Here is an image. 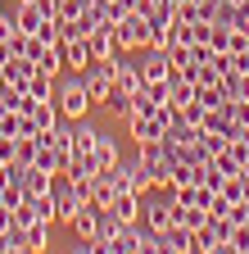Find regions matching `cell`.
<instances>
[{
	"label": "cell",
	"instance_id": "cell-8",
	"mask_svg": "<svg viewBox=\"0 0 249 254\" xmlns=\"http://www.w3.org/2000/svg\"><path fill=\"white\" fill-rule=\"evenodd\" d=\"M109 254H145V227L141 222H122L109 241Z\"/></svg>",
	"mask_w": 249,
	"mask_h": 254
},
{
	"label": "cell",
	"instance_id": "cell-4",
	"mask_svg": "<svg viewBox=\"0 0 249 254\" xmlns=\"http://www.w3.org/2000/svg\"><path fill=\"white\" fill-rule=\"evenodd\" d=\"M109 173H113L118 190H136V195L154 190V186H149V177H145V168H141V154H136V159H118V164H113Z\"/></svg>",
	"mask_w": 249,
	"mask_h": 254
},
{
	"label": "cell",
	"instance_id": "cell-1",
	"mask_svg": "<svg viewBox=\"0 0 249 254\" xmlns=\"http://www.w3.org/2000/svg\"><path fill=\"white\" fill-rule=\"evenodd\" d=\"M113 37H118V50H145L149 46V23L141 9H127L118 23H113Z\"/></svg>",
	"mask_w": 249,
	"mask_h": 254
},
{
	"label": "cell",
	"instance_id": "cell-27",
	"mask_svg": "<svg viewBox=\"0 0 249 254\" xmlns=\"http://www.w3.org/2000/svg\"><path fill=\"white\" fill-rule=\"evenodd\" d=\"M227 109H231V123H236V127L249 123V100H227Z\"/></svg>",
	"mask_w": 249,
	"mask_h": 254
},
{
	"label": "cell",
	"instance_id": "cell-31",
	"mask_svg": "<svg viewBox=\"0 0 249 254\" xmlns=\"http://www.w3.org/2000/svg\"><path fill=\"white\" fill-rule=\"evenodd\" d=\"M168 5H172V9H181V5H186V0H168Z\"/></svg>",
	"mask_w": 249,
	"mask_h": 254
},
{
	"label": "cell",
	"instance_id": "cell-17",
	"mask_svg": "<svg viewBox=\"0 0 249 254\" xmlns=\"http://www.w3.org/2000/svg\"><path fill=\"white\" fill-rule=\"evenodd\" d=\"M96 127H86V118H77L73 123V159H91L96 154Z\"/></svg>",
	"mask_w": 249,
	"mask_h": 254
},
{
	"label": "cell",
	"instance_id": "cell-7",
	"mask_svg": "<svg viewBox=\"0 0 249 254\" xmlns=\"http://www.w3.org/2000/svg\"><path fill=\"white\" fill-rule=\"evenodd\" d=\"M141 227L163 236V232L172 227V200H145V195H141Z\"/></svg>",
	"mask_w": 249,
	"mask_h": 254
},
{
	"label": "cell",
	"instance_id": "cell-25",
	"mask_svg": "<svg viewBox=\"0 0 249 254\" xmlns=\"http://www.w3.org/2000/svg\"><path fill=\"white\" fill-rule=\"evenodd\" d=\"M50 82H54V77L37 68V73H32V82H27V95H32V100H50Z\"/></svg>",
	"mask_w": 249,
	"mask_h": 254
},
{
	"label": "cell",
	"instance_id": "cell-29",
	"mask_svg": "<svg viewBox=\"0 0 249 254\" xmlns=\"http://www.w3.org/2000/svg\"><path fill=\"white\" fill-rule=\"evenodd\" d=\"M9 37H14V18L0 14V41H9Z\"/></svg>",
	"mask_w": 249,
	"mask_h": 254
},
{
	"label": "cell",
	"instance_id": "cell-12",
	"mask_svg": "<svg viewBox=\"0 0 249 254\" xmlns=\"http://www.w3.org/2000/svg\"><path fill=\"white\" fill-rule=\"evenodd\" d=\"M118 136H109V132H100L96 136V154H91V164H96V173H109L113 164H118Z\"/></svg>",
	"mask_w": 249,
	"mask_h": 254
},
{
	"label": "cell",
	"instance_id": "cell-9",
	"mask_svg": "<svg viewBox=\"0 0 249 254\" xmlns=\"http://www.w3.org/2000/svg\"><path fill=\"white\" fill-rule=\"evenodd\" d=\"M0 68H5V82H9L14 91H27V82H32V73H37V64L27 59V55H9Z\"/></svg>",
	"mask_w": 249,
	"mask_h": 254
},
{
	"label": "cell",
	"instance_id": "cell-2",
	"mask_svg": "<svg viewBox=\"0 0 249 254\" xmlns=\"http://www.w3.org/2000/svg\"><path fill=\"white\" fill-rule=\"evenodd\" d=\"M77 77L86 82L91 105H104V100H109V91H113V64H109V59H91Z\"/></svg>",
	"mask_w": 249,
	"mask_h": 254
},
{
	"label": "cell",
	"instance_id": "cell-18",
	"mask_svg": "<svg viewBox=\"0 0 249 254\" xmlns=\"http://www.w3.org/2000/svg\"><path fill=\"white\" fill-rule=\"evenodd\" d=\"M32 123H37V132H50V127L64 123V114H59L54 100H37V105H32Z\"/></svg>",
	"mask_w": 249,
	"mask_h": 254
},
{
	"label": "cell",
	"instance_id": "cell-28",
	"mask_svg": "<svg viewBox=\"0 0 249 254\" xmlns=\"http://www.w3.org/2000/svg\"><path fill=\"white\" fill-rule=\"evenodd\" d=\"M9 227H14V209L0 204V232H9Z\"/></svg>",
	"mask_w": 249,
	"mask_h": 254
},
{
	"label": "cell",
	"instance_id": "cell-15",
	"mask_svg": "<svg viewBox=\"0 0 249 254\" xmlns=\"http://www.w3.org/2000/svg\"><path fill=\"white\" fill-rule=\"evenodd\" d=\"M109 213L118 222H141V195H136V190H118L113 204H109Z\"/></svg>",
	"mask_w": 249,
	"mask_h": 254
},
{
	"label": "cell",
	"instance_id": "cell-22",
	"mask_svg": "<svg viewBox=\"0 0 249 254\" xmlns=\"http://www.w3.org/2000/svg\"><path fill=\"white\" fill-rule=\"evenodd\" d=\"M50 250V222H32L27 227V254H46Z\"/></svg>",
	"mask_w": 249,
	"mask_h": 254
},
{
	"label": "cell",
	"instance_id": "cell-14",
	"mask_svg": "<svg viewBox=\"0 0 249 254\" xmlns=\"http://www.w3.org/2000/svg\"><path fill=\"white\" fill-rule=\"evenodd\" d=\"M163 254H195V241H191V227H181V222H172V227L159 236Z\"/></svg>",
	"mask_w": 249,
	"mask_h": 254
},
{
	"label": "cell",
	"instance_id": "cell-21",
	"mask_svg": "<svg viewBox=\"0 0 249 254\" xmlns=\"http://www.w3.org/2000/svg\"><path fill=\"white\" fill-rule=\"evenodd\" d=\"M0 254H27V227L0 232Z\"/></svg>",
	"mask_w": 249,
	"mask_h": 254
},
{
	"label": "cell",
	"instance_id": "cell-6",
	"mask_svg": "<svg viewBox=\"0 0 249 254\" xmlns=\"http://www.w3.org/2000/svg\"><path fill=\"white\" fill-rule=\"evenodd\" d=\"M168 73H172V55H168V50H159V46H145V59H141V82H145V86H159V82H168Z\"/></svg>",
	"mask_w": 249,
	"mask_h": 254
},
{
	"label": "cell",
	"instance_id": "cell-11",
	"mask_svg": "<svg viewBox=\"0 0 249 254\" xmlns=\"http://www.w3.org/2000/svg\"><path fill=\"white\" fill-rule=\"evenodd\" d=\"M113 195H118V182H113V173H96V182H91V190H86V204L109 209V204H113Z\"/></svg>",
	"mask_w": 249,
	"mask_h": 254
},
{
	"label": "cell",
	"instance_id": "cell-19",
	"mask_svg": "<svg viewBox=\"0 0 249 254\" xmlns=\"http://www.w3.org/2000/svg\"><path fill=\"white\" fill-rule=\"evenodd\" d=\"M191 241H195V254H217V250H222V236H217V227H213V222L195 227V232H191Z\"/></svg>",
	"mask_w": 249,
	"mask_h": 254
},
{
	"label": "cell",
	"instance_id": "cell-20",
	"mask_svg": "<svg viewBox=\"0 0 249 254\" xmlns=\"http://www.w3.org/2000/svg\"><path fill=\"white\" fill-rule=\"evenodd\" d=\"M132 100H136V95H127V91H122V86L113 82V91H109V100H104V109H109L113 118H132Z\"/></svg>",
	"mask_w": 249,
	"mask_h": 254
},
{
	"label": "cell",
	"instance_id": "cell-16",
	"mask_svg": "<svg viewBox=\"0 0 249 254\" xmlns=\"http://www.w3.org/2000/svg\"><path fill=\"white\" fill-rule=\"evenodd\" d=\"M50 190H54V173H46V168H37V164L23 173V195L37 200V195H50Z\"/></svg>",
	"mask_w": 249,
	"mask_h": 254
},
{
	"label": "cell",
	"instance_id": "cell-23",
	"mask_svg": "<svg viewBox=\"0 0 249 254\" xmlns=\"http://www.w3.org/2000/svg\"><path fill=\"white\" fill-rule=\"evenodd\" d=\"M195 100L204 109H217V105H227V86L222 82H213V86H195Z\"/></svg>",
	"mask_w": 249,
	"mask_h": 254
},
{
	"label": "cell",
	"instance_id": "cell-10",
	"mask_svg": "<svg viewBox=\"0 0 249 254\" xmlns=\"http://www.w3.org/2000/svg\"><path fill=\"white\" fill-rule=\"evenodd\" d=\"M86 46H91V59H109L118 50V37H113V23H100L86 32Z\"/></svg>",
	"mask_w": 249,
	"mask_h": 254
},
{
	"label": "cell",
	"instance_id": "cell-26",
	"mask_svg": "<svg viewBox=\"0 0 249 254\" xmlns=\"http://www.w3.org/2000/svg\"><path fill=\"white\" fill-rule=\"evenodd\" d=\"M14 159H18V136L0 132V164H14Z\"/></svg>",
	"mask_w": 249,
	"mask_h": 254
},
{
	"label": "cell",
	"instance_id": "cell-5",
	"mask_svg": "<svg viewBox=\"0 0 249 254\" xmlns=\"http://www.w3.org/2000/svg\"><path fill=\"white\" fill-rule=\"evenodd\" d=\"M82 204H86V190H77L68 177L54 182V222H73Z\"/></svg>",
	"mask_w": 249,
	"mask_h": 254
},
{
	"label": "cell",
	"instance_id": "cell-3",
	"mask_svg": "<svg viewBox=\"0 0 249 254\" xmlns=\"http://www.w3.org/2000/svg\"><path fill=\"white\" fill-rule=\"evenodd\" d=\"M54 105H59V114H64L68 123L86 118V109H91V95H86V82H82V77H68L64 86H59V95H54Z\"/></svg>",
	"mask_w": 249,
	"mask_h": 254
},
{
	"label": "cell",
	"instance_id": "cell-13",
	"mask_svg": "<svg viewBox=\"0 0 249 254\" xmlns=\"http://www.w3.org/2000/svg\"><path fill=\"white\" fill-rule=\"evenodd\" d=\"M59 55H64V68H73V73H82L86 64H91V46H86V37L59 41Z\"/></svg>",
	"mask_w": 249,
	"mask_h": 254
},
{
	"label": "cell",
	"instance_id": "cell-24",
	"mask_svg": "<svg viewBox=\"0 0 249 254\" xmlns=\"http://www.w3.org/2000/svg\"><path fill=\"white\" fill-rule=\"evenodd\" d=\"M222 250H227V254H249V227H245V222H236V227H231V236H227Z\"/></svg>",
	"mask_w": 249,
	"mask_h": 254
},
{
	"label": "cell",
	"instance_id": "cell-30",
	"mask_svg": "<svg viewBox=\"0 0 249 254\" xmlns=\"http://www.w3.org/2000/svg\"><path fill=\"white\" fill-rule=\"evenodd\" d=\"M236 186H240V200L249 204V173H240V177H236Z\"/></svg>",
	"mask_w": 249,
	"mask_h": 254
}]
</instances>
